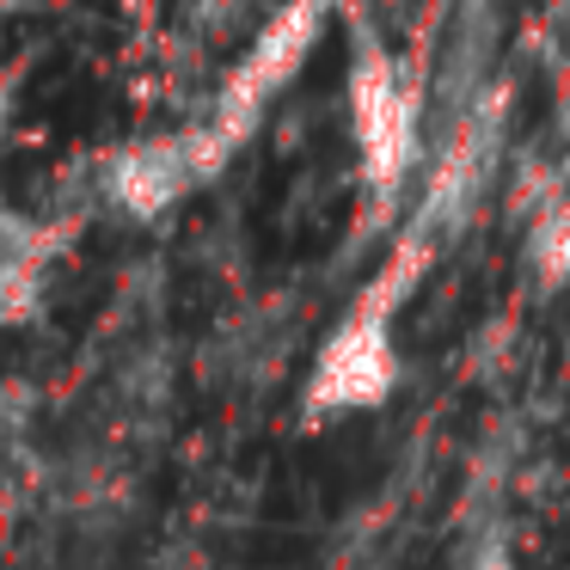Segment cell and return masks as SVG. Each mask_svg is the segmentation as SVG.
Returning <instances> with one entry per match:
<instances>
[{
    "mask_svg": "<svg viewBox=\"0 0 570 570\" xmlns=\"http://www.w3.org/2000/svg\"><path fill=\"white\" fill-rule=\"evenodd\" d=\"M430 252H435V239L411 227V239L393 252V264L332 325V337L320 344V356L307 368V386H301V423H313V430L320 423H344V417H362V411H381L399 393L405 362H399L393 320H399V301L417 288Z\"/></svg>",
    "mask_w": 570,
    "mask_h": 570,
    "instance_id": "6da1fadb",
    "label": "cell"
},
{
    "mask_svg": "<svg viewBox=\"0 0 570 570\" xmlns=\"http://www.w3.org/2000/svg\"><path fill=\"white\" fill-rule=\"evenodd\" d=\"M320 31H325V0H288L283 13H271L258 31H252V50L234 62V75L222 80V92L209 99V111L190 124L215 173H222V166L234 160L239 141L264 124V111L276 105V92L301 75V62L313 56Z\"/></svg>",
    "mask_w": 570,
    "mask_h": 570,
    "instance_id": "7a4b0ae2",
    "label": "cell"
},
{
    "mask_svg": "<svg viewBox=\"0 0 570 570\" xmlns=\"http://www.w3.org/2000/svg\"><path fill=\"white\" fill-rule=\"evenodd\" d=\"M350 141H356L368 197L381 209L399 203V190L411 185L423 160V105L405 68L381 43H362L356 62H350Z\"/></svg>",
    "mask_w": 570,
    "mask_h": 570,
    "instance_id": "3957f363",
    "label": "cell"
},
{
    "mask_svg": "<svg viewBox=\"0 0 570 570\" xmlns=\"http://www.w3.org/2000/svg\"><path fill=\"white\" fill-rule=\"evenodd\" d=\"M215 178L209 154H203L197 129H166V136H141L105 154L99 166V197L111 209H124L129 222H160L173 215L190 190H203Z\"/></svg>",
    "mask_w": 570,
    "mask_h": 570,
    "instance_id": "277c9868",
    "label": "cell"
},
{
    "mask_svg": "<svg viewBox=\"0 0 570 570\" xmlns=\"http://www.w3.org/2000/svg\"><path fill=\"white\" fill-rule=\"evenodd\" d=\"M521 258L546 288H570V197H546L540 209H528Z\"/></svg>",
    "mask_w": 570,
    "mask_h": 570,
    "instance_id": "5b68a950",
    "label": "cell"
},
{
    "mask_svg": "<svg viewBox=\"0 0 570 570\" xmlns=\"http://www.w3.org/2000/svg\"><path fill=\"white\" fill-rule=\"evenodd\" d=\"M252 7H258V0H178L185 26L197 31L203 43H222V38H234V31H246Z\"/></svg>",
    "mask_w": 570,
    "mask_h": 570,
    "instance_id": "8992f818",
    "label": "cell"
},
{
    "mask_svg": "<svg viewBox=\"0 0 570 570\" xmlns=\"http://www.w3.org/2000/svg\"><path fill=\"white\" fill-rule=\"evenodd\" d=\"M460 570H521V564H515V552H509V546L491 540V546H479V552H472Z\"/></svg>",
    "mask_w": 570,
    "mask_h": 570,
    "instance_id": "52a82bcc",
    "label": "cell"
}]
</instances>
